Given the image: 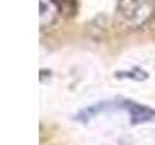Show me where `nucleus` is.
<instances>
[{"instance_id": "nucleus-3", "label": "nucleus", "mask_w": 155, "mask_h": 145, "mask_svg": "<svg viewBox=\"0 0 155 145\" xmlns=\"http://www.w3.org/2000/svg\"><path fill=\"white\" fill-rule=\"evenodd\" d=\"M58 16V6L52 0H41V25L47 27L51 25L52 21Z\"/></svg>"}, {"instance_id": "nucleus-2", "label": "nucleus", "mask_w": 155, "mask_h": 145, "mask_svg": "<svg viewBox=\"0 0 155 145\" xmlns=\"http://www.w3.org/2000/svg\"><path fill=\"white\" fill-rule=\"evenodd\" d=\"M122 108L128 110V116L132 120V124H140V122H149L155 118V110L147 108V106L136 105L132 101H122Z\"/></svg>"}, {"instance_id": "nucleus-1", "label": "nucleus", "mask_w": 155, "mask_h": 145, "mask_svg": "<svg viewBox=\"0 0 155 145\" xmlns=\"http://www.w3.org/2000/svg\"><path fill=\"white\" fill-rule=\"evenodd\" d=\"M118 10L126 21L132 25H143L155 12V2L153 0H120Z\"/></svg>"}]
</instances>
